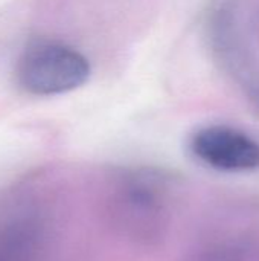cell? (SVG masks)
Instances as JSON below:
<instances>
[{
	"label": "cell",
	"instance_id": "obj_4",
	"mask_svg": "<svg viewBox=\"0 0 259 261\" xmlns=\"http://www.w3.org/2000/svg\"><path fill=\"white\" fill-rule=\"evenodd\" d=\"M246 89H247V95L250 98V101L253 102V106L259 110V75L258 73H250L246 78Z\"/></svg>",
	"mask_w": 259,
	"mask_h": 261
},
{
	"label": "cell",
	"instance_id": "obj_2",
	"mask_svg": "<svg viewBox=\"0 0 259 261\" xmlns=\"http://www.w3.org/2000/svg\"><path fill=\"white\" fill-rule=\"evenodd\" d=\"M102 216L114 231L145 245L163 239L171 222L163 187L145 179L127 180L105 196Z\"/></svg>",
	"mask_w": 259,
	"mask_h": 261
},
{
	"label": "cell",
	"instance_id": "obj_3",
	"mask_svg": "<svg viewBox=\"0 0 259 261\" xmlns=\"http://www.w3.org/2000/svg\"><path fill=\"white\" fill-rule=\"evenodd\" d=\"M192 154L205 165L227 173H246L259 168V141L227 125L198 130L191 139Z\"/></svg>",
	"mask_w": 259,
	"mask_h": 261
},
{
	"label": "cell",
	"instance_id": "obj_1",
	"mask_svg": "<svg viewBox=\"0 0 259 261\" xmlns=\"http://www.w3.org/2000/svg\"><path fill=\"white\" fill-rule=\"evenodd\" d=\"M92 73L89 60L75 47L49 38H34L21 50L14 78L20 90L53 96L84 86Z\"/></svg>",
	"mask_w": 259,
	"mask_h": 261
}]
</instances>
